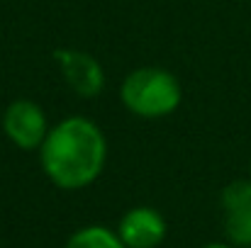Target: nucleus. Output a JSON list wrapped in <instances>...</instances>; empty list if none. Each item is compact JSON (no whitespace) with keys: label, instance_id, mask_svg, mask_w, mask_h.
I'll use <instances>...</instances> for the list:
<instances>
[{"label":"nucleus","instance_id":"nucleus-1","mask_svg":"<svg viewBox=\"0 0 251 248\" xmlns=\"http://www.w3.org/2000/svg\"><path fill=\"white\" fill-rule=\"evenodd\" d=\"M107 144L100 127L85 117H66L49 129L39 146L47 178L61 190H81L98 180L105 168Z\"/></svg>","mask_w":251,"mask_h":248},{"label":"nucleus","instance_id":"nucleus-6","mask_svg":"<svg viewBox=\"0 0 251 248\" xmlns=\"http://www.w3.org/2000/svg\"><path fill=\"white\" fill-rule=\"evenodd\" d=\"M56 61L61 66V73H64L66 83L81 97H95L102 90L105 73L90 54L76 51V49H64V51H56Z\"/></svg>","mask_w":251,"mask_h":248},{"label":"nucleus","instance_id":"nucleus-5","mask_svg":"<svg viewBox=\"0 0 251 248\" xmlns=\"http://www.w3.org/2000/svg\"><path fill=\"white\" fill-rule=\"evenodd\" d=\"M117 236L125 248H156L166 239V222L154 207H134L120 219Z\"/></svg>","mask_w":251,"mask_h":248},{"label":"nucleus","instance_id":"nucleus-9","mask_svg":"<svg viewBox=\"0 0 251 248\" xmlns=\"http://www.w3.org/2000/svg\"><path fill=\"white\" fill-rule=\"evenodd\" d=\"M249 180H251V161H249Z\"/></svg>","mask_w":251,"mask_h":248},{"label":"nucleus","instance_id":"nucleus-4","mask_svg":"<svg viewBox=\"0 0 251 248\" xmlns=\"http://www.w3.org/2000/svg\"><path fill=\"white\" fill-rule=\"evenodd\" d=\"M225 234L234 246H251V180H234L222 190Z\"/></svg>","mask_w":251,"mask_h":248},{"label":"nucleus","instance_id":"nucleus-7","mask_svg":"<svg viewBox=\"0 0 251 248\" xmlns=\"http://www.w3.org/2000/svg\"><path fill=\"white\" fill-rule=\"evenodd\" d=\"M66 248H125V244L120 241L117 231H110L107 226H83L78 229L69 241Z\"/></svg>","mask_w":251,"mask_h":248},{"label":"nucleus","instance_id":"nucleus-2","mask_svg":"<svg viewBox=\"0 0 251 248\" xmlns=\"http://www.w3.org/2000/svg\"><path fill=\"white\" fill-rule=\"evenodd\" d=\"M120 97L132 114L144 119H159L171 114L180 105V83L164 68L147 66L132 71L125 78Z\"/></svg>","mask_w":251,"mask_h":248},{"label":"nucleus","instance_id":"nucleus-3","mask_svg":"<svg viewBox=\"0 0 251 248\" xmlns=\"http://www.w3.org/2000/svg\"><path fill=\"white\" fill-rule=\"evenodd\" d=\"M2 129H5L7 139L17 149H25V151L39 149L42 141L49 134L47 114L32 100H15V102H10L5 114H2Z\"/></svg>","mask_w":251,"mask_h":248},{"label":"nucleus","instance_id":"nucleus-8","mask_svg":"<svg viewBox=\"0 0 251 248\" xmlns=\"http://www.w3.org/2000/svg\"><path fill=\"white\" fill-rule=\"evenodd\" d=\"M202 248H234V246H229V244H207Z\"/></svg>","mask_w":251,"mask_h":248}]
</instances>
